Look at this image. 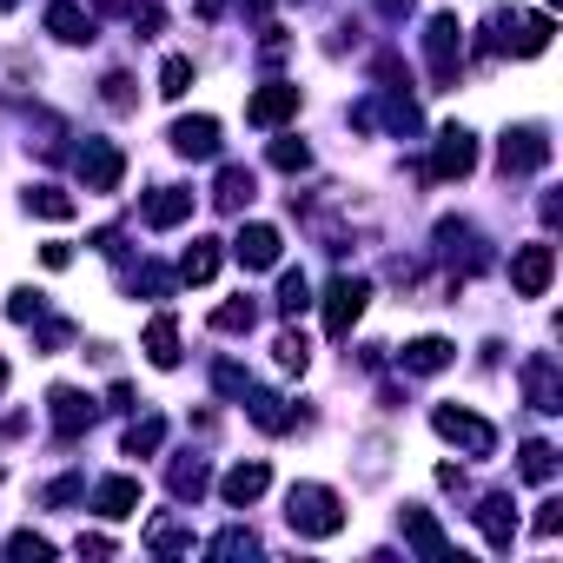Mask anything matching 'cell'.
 <instances>
[{"label": "cell", "instance_id": "cell-21", "mask_svg": "<svg viewBox=\"0 0 563 563\" xmlns=\"http://www.w3.org/2000/svg\"><path fill=\"white\" fill-rule=\"evenodd\" d=\"M265 484H272V471L252 457V464H232V471L219 477V497H225L232 510H245V504H258V497H265Z\"/></svg>", "mask_w": 563, "mask_h": 563}, {"label": "cell", "instance_id": "cell-39", "mask_svg": "<svg viewBox=\"0 0 563 563\" xmlns=\"http://www.w3.org/2000/svg\"><path fill=\"white\" fill-rule=\"evenodd\" d=\"M41 312H47V299H41L34 286H21V292H8V319H14V325H34Z\"/></svg>", "mask_w": 563, "mask_h": 563}, {"label": "cell", "instance_id": "cell-10", "mask_svg": "<svg viewBox=\"0 0 563 563\" xmlns=\"http://www.w3.org/2000/svg\"><path fill=\"white\" fill-rule=\"evenodd\" d=\"M438 252L457 265V278L490 265V245H484V232H477L471 219H438Z\"/></svg>", "mask_w": 563, "mask_h": 563}, {"label": "cell", "instance_id": "cell-2", "mask_svg": "<svg viewBox=\"0 0 563 563\" xmlns=\"http://www.w3.org/2000/svg\"><path fill=\"white\" fill-rule=\"evenodd\" d=\"M556 21L550 14H517V8H497L490 14V54H510V60H537L550 47Z\"/></svg>", "mask_w": 563, "mask_h": 563}, {"label": "cell", "instance_id": "cell-5", "mask_svg": "<svg viewBox=\"0 0 563 563\" xmlns=\"http://www.w3.org/2000/svg\"><path fill=\"white\" fill-rule=\"evenodd\" d=\"M424 60H431L438 87H457V67H464V27H457V14H431L424 21Z\"/></svg>", "mask_w": 563, "mask_h": 563}, {"label": "cell", "instance_id": "cell-44", "mask_svg": "<svg viewBox=\"0 0 563 563\" xmlns=\"http://www.w3.org/2000/svg\"><path fill=\"white\" fill-rule=\"evenodd\" d=\"M212 385H219L225 398H245V385H252V378H245L239 365H219V372H212Z\"/></svg>", "mask_w": 563, "mask_h": 563}, {"label": "cell", "instance_id": "cell-28", "mask_svg": "<svg viewBox=\"0 0 563 563\" xmlns=\"http://www.w3.org/2000/svg\"><path fill=\"white\" fill-rule=\"evenodd\" d=\"M146 550H153V556H186V550H192V530H186L179 517H153V523H146Z\"/></svg>", "mask_w": 563, "mask_h": 563}, {"label": "cell", "instance_id": "cell-48", "mask_svg": "<svg viewBox=\"0 0 563 563\" xmlns=\"http://www.w3.org/2000/svg\"><path fill=\"white\" fill-rule=\"evenodd\" d=\"M537 212H543V225H563V199H556V192H543V206H537Z\"/></svg>", "mask_w": 563, "mask_h": 563}, {"label": "cell", "instance_id": "cell-42", "mask_svg": "<svg viewBox=\"0 0 563 563\" xmlns=\"http://www.w3.org/2000/svg\"><path fill=\"white\" fill-rule=\"evenodd\" d=\"M530 530H537V537H556V530H563V504H556V497H543V504H537V517H530Z\"/></svg>", "mask_w": 563, "mask_h": 563}, {"label": "cell", "instance_id": "cell-7", "mask_svg": "<svg viewBox=\"0 0 563 563\" xmlns=\"http://www.w3.org/2000/svg\"><path fill=\"white\" fill-rule=\"evenodd\" d=\"M74 173H80L87 192H120V179H126V153H120L113 140H87V146L74 153Z\"/></svg>", "mask_w": 563, "mask_h": 563}, {"label": "cell", "instance_id": "cell-25", "mask_svg": "<svg viewBox=\"0 0 563 563\" xmlns=\"http://www.w3.org/2000/svg\"><path fill=\"white\" fill-rule=\"evenodd\" d=\"M93 510L100 517H133L140 510V477H107V484H93Z\"/></svg>", "mask_w": 563, "mask_h": 563}, {"label": "cell", "instance_id": "cell-26", "mask_svg": "<svg viewBox=\"0 0 563 563\" xmlns=\"http://www.w3.org/2000/svg\"><path fill=\"white\" fill-rule=\"evenodd\" d=\"M146 358H153L159 372L179 365V319H173V312H159V319L146 325Z\"/></svg>", "mask_w": 563, "mask_h": 563}, {"label": "cell", "instance_id": "cell-51", "mask_svg": "<svg viewBox=\"0 0 563 563\" xmlns=\"http://www.w3.org/2000/svg\"><path fill=\"white\" fill-rule=\"evenodd\" d=\"M0 8H21V0H0Z\"/></svg>", "mask_w": 563, "mask_h": 563}, {"label": "cell", "instance_id": "cell-41", "mask_svg": "<svg viewBox=\"0 0 563 563\" xmlns=\"http://www.w3.org/2000/svg\"><path fill=\"white\" fill-rule=\"evenodd\" d=\"M100 100H107V107H120V113H126V107H133V100H140V93H133V74H107V80H100Z\"/></svg>", "mask_w": 563, "mask_h": 563}, {"label": "cell", "instance_id": "cell-30", "mask_svg": "<svg viewBox=\"0 0 563 563\" xmlns=\"http://www.w3.org/2000/svg\"><path fill=\"white\" fill-rule=\"evenodd\" d=\"M159 444H166V418H153V411H146V418H133V424H126V457H153Z\"/></svg>", "mask_w": 563, "mask_h": 563}, {"label": "cell", "instance_id": "cell-9", "mask_svg": "<svg viewBox=\"0 0 563 563\" xmlns=\"http://www.w3.org/2000/svg\"><path fill=\"white\" fill-rule=\"evenodd\" d=\"M550 166V140H543V126H517V133H504V146H497V173L504 179H523V173H543Z\"/></svg>", "mask_w": 563, "mask_h": 563}, {"label": "cell", "instance_id": "cell-1", "mask_svg": "<svg viewBox=\"0 0 563 563\" xmlns=\"http://www.w3.org/2000/svg\"><path fill=\"white\" fill-rule=\"evenodd\" d=\"M286 523L299 537H339L345 530V497L332 484H292L286 490Z\"/></svg>", "mask_w": 563, "mask_h": 563}, {"label": "cell", "instance_id": "cell-33", "mask_svg": "<svg viewBox=\"0 0 563 563\" xmlns=\"http://www.w3.org/2000/svg\"><path fill=\"white\" fill-rule=\"evenodd\" d=\"M258 325V306L252 299H225L219 312H212V332H225V339H239V332H252Z\"/></svg>", "mask_w": 563, "mask_h": 563}, {"label": "cell", "instance_id": "cell-50", "mask_svg": "<svg viewBox=\"0 0 563 563\" xmlns=\"http://www.w3.org/2000/svg\"><path fill=\"white\" fill-rule=\"evenodd\" d=\"M0 391H8V358H0Z\"/></svg>", "mask_w": 563, "mask_h": 563}, {"label": "cell", "instance_id": "cell-18", "mask_svg": "<svg viewBox=\"0 0 563 563\" xmlns=\"http://www.w3.org/2000/svg\"><path fill=\"white\" fill-rule=\"evenodd\" d=\"M140 219H146L153 232H173V225L192 219V192H186V186H153L146 206H140Z\"/></svg>", "mask_w": 563, "mask_h": 563}, {"label": "cell", "instance_id": "cell-35", "mask_svg": "<svg viewBox=\"0 0 563 563\" xmlns=\"http://www.w3.org/2000/svg\"><path fill=\"white\" fill-rule=\"evenodd\" d=\"M278 312H286V319L312 312V286H306V272H286V278H278Z\"/></svg>", "mask_w": 563, "mask_h": 563}, {"label": "cell", "instance_id": "cell-31", "mask_svg": "<svg viewBox=\"0 0 563 563\" xmlns=\"http://www.w3.org/2000/svg\"><path fill=\"white\" fill-rule=\"evenodd\" d=\"M517 471H523V484H550V477H556V444L530 438V444H523V457H517Z\"/></svg>", "mask_w": 563, "mask_h": 563}, {"label": "cell", "instance_id": "cell-4", "mask_svg": "<svg viewBox=\"0 0 563 563\" xmlns=\"http://www.w3.org/2000/svg\"><path fill=\"white\" fill-rule=\"evenodd\" d=\"M365 306H372V278L339 272L332 286H325V332H332V339H352V325L365 319Z\"/></svg>", "mask_w": 563, "mask_h": 563}, {"label": "cell", "instance_id": "cell-36", "mask_svg": "<svg viewBox=\"0 0 563 563\" xmlns=\"http://www.w3.org/2000/svg\"><path fill=\"white\" fill-rule=\"evenodd\" d=\"M186 87H192V60H186V54H166V67H159V100H186Z\"/></svg>", "mask_w": 563, "mask_h": 563}, {"label": "cell", "instance_id": "cell-49", "mask_svg": "<svg viewBox=\"0 0 563 563\" xmlns=\"http://www.w3.org/2000/svg\"><path fill=\"white\" fill-rule=\"evenodd\" d=\"M219 8H225V0H199V21H219Z\"/></svg>", "mask_w": 563, "mask_h": 563}, {"label": "cell", "instance_id": "cell-38", "mask_svg": "<svg viewBox=\"0 0 563 563\" xmlns=\"http://www.w3.org/2000/svg\"><path fill=\"white\" fill-rule=\"evenodd\" d=\"M272 166L278 173H306L312 166V146L306 140H272Z\"/></svg>", "mask_w": 563, "mask_h": 563}, {"label": "cell", "instance_id": "cell-46", "mask_svg": "<svg viewBox=\"0 0 563 563\" xmlns=\"http://www.w3.org/2000/svg\"><path fill=\"white\" fill-rule=\"evenodd\" d=\"M74 550H80V556H113V537H100V530H87V537H80Z\"/></svg>", "mask_w": 563, "mask_h": 563}, {"label": "cell", "instance_id": "cell-43", "mask_svg": "<svg viewBox=\"0 0 563 563\" xmlns=\"http://www.w3.org/2000/svg\"><path fill=\"white\" fill-rule=\"evenodd\" d=\"M80 490H87V477H54V484L41 490V504H74Z\"/></svg>", "mask_w": 563, "mask_h": 563}, {"label": "cell", "instance_id": "cell-15", "mask_svg": "<svg viewBox=\"0 0 563 563\" xmlns=\"http://www.w3.org/2000/svg\"><path fill=\"white\" fill-rule=\"evenodd\" d=\"M173 153L179 159H219V120L212 113H192V120H173Z\"/></svg>", "mask_w": 563, "mask_h": 563}, {"label": "cell", "instance_id": "cell-19", "mask_svg": "<svg viewBox=\"0 0 563 563\" xmlns=\"http://www.w3.org/2000/svg\"><path fill=\"white\" fill-rule=\"evenodd\" d=\"M47 34L67 41V47H87V41L100 34V21L80 8V0H47Z\"/></svg>", "mask_w": 563, "mask_h": 563}, {"label": "cell", "instance_id": "cell-12", "mask_svg": "<svg viewBox=\"0 0 563 563\" xmlns=\"http://www.w3.org/2000/svg\"><path fill=\"white\" fill-rule=\"evenodd\" d=\"M477 173V133L471 126H444L431 146V179H471Z\"/></svg>", "mask_w": 563, "mask_h": 563}, {"label": "cell", "instance_id": "cell-32", "mask_svg": "<svg viewBox=\"0 0 563 563\" xmlns=\"http://www.w3.org/2000/svg\"><path fill=\"white\" fill-rule=\"evenodd\" d=\"M272 358H278V372H306L312 365V339L306 332H278L272 339Z\"/></svg>", "mask_w": 563, "mask_h": 563}, {"label": "cell", "instance_id": "cell-6", "mask_svg": "<svg viewBox=\"0 0 563 563\" xmlns=\"http://www.w3.org/2000/svg\"><path fill=\"white\" fill-rule=\"evenodd\" d=\"M550 278H556V245L550 239H530V245L510 252V292L517 299H543Z\"/></svg>", "mask_w": 563, "mask_h": 563}, {"label": "cell", "instance_id": "cell-11", "mask_svg": "<svg viewBox=\"0 0 563 563\" xmlns=\"http://www.w3.org/2000/svg\"><path fill=\"white\" fill-rule=\"evenodd\" d=\"M47 418H54V438H60V444H74L80 431H93L100 405H93L80 385H54V391H47Z\"/></svg>", "mask_w": 563, "mask_h": 563}, {"label": "cell", "instance_id": "cell-13", "mask_svg": "<svg viewBox=\"0 0 563 563\" xmlns=\"http://www.w3.org/2000/svg\"><path fill=\"white\" fill-rule=\"evenodd\" d=\"M278 252H286V239H278V225H265V219L239 225V239H232V258H239L245 272H272Z\"/></svg>", "mask_w": 563, "mask_h": 563}, {"label": "cell", "instance_id": "cell-3", "mask_svg": "<svg viewBox=\"0 0 563 563\" xmlns=\"http://www.w3.org/2000/svg\"><path fill=\"white\" fill-rule=\"evenodd\" d=\"M431 431H438L444 444H457L464 457H490V451H497L490 418H477V411H464V405H438V411H431Z\"/></svg>", "mask_w": 563, "mask_h": 563}, {"label": "cell", "instance_id": "cell-16", "mask_svg": "<svg viewBox=\"0 0 563 563\" xmlns=\"http://www.w3.org/2000/svg\"><path fill=\"white\" fill-rule=\"evenodd\" d=\"M477 530H484V543L490 550H510V537H517V504H510V490H490V497H477Z\"/></svg>", "mask_w": 563, "mask_h": 563}, {"label": "cell", "instance_id": "cell-34", "mask_svg": "<svg viewBox=\"0 0 563 563\" xmlns=\"http://www.w3.org/2000/svg\"><path fill=\"white\" fill-rule=\"evenodd\" d=\"M258 550H265V543H258L245 523H232V530H219V537L206 543V556H258Z\"/></svg>", "mask_w": 563, "mask_h": 563}, {"label": "cell", "instance_id": "cell-22", "mask_svg": "<svg viewBox=\"0 0 563 563\" xmlns=\"http://www.w3.org/2000/svg\"><path fill=\"white\" fill-rule=\"evenodd\" d=\"M252 199H258V173H252V166H219L212 206H219V212H245Z\"/></svg>", "mask_w": 563, "mask_h": 563}, {"label": "cell", "instance_id": "cell-45", "mask_svg": "<svg viewBox=\"0 0 563 563\" xmlns=\"http://www.w3.org/2000/svg\"><path fill=\"white\" fill-rule=\"evenodd\" d=\"M41 265H47V272H67V265H74V245H60V239L41 245Z\"/></svg>", "mask_w": 563, "mask_h": 563}, {"label": "cell", "instance_id": "cell-17", "mask_svg": "<svg viewBox=\"0 0 563 563\" xmlns=\"http://www.w3.org/2000/svg\"><path fill=\"white\" fill-rule=\"evenodd\" d=\"M398 523H405V543H411L418 556H431V563H451V556H457V550H451V537L438 530V517H431V510L405 504V517H398Z\"/></svg>", "mask_w": 563, "mask_h": 563}, {"label": "cell", "instance_id": "cell-8", "mask_svg": "<svg viewBox=\"0 0 563 563\" xmlns=\"http://www.w3.org/2000/svg\"><path fill=\"white\" fill-rule=\"evenodd\" d=\"M517 385H523V405H530V411H543V418L563 411V372H556L550 352H530L523 372H517Z\"/></svg>", "mask_w": 563, "mask_h": 563}, {"label": "cell", "instance_id": "cell-24", "mask_svg": "<svg viewBox=\"0 0 563 563\" xmlns=\"http://www.w3.org/2000/svg\"><path fill=\"white\" fill-rule=\"evenodd\" d=\"M206 484H212L206 457H192V451H186V457H173V464H166V490H173L179 504H199V497H206Z\"/></svg>", "mask_w": 563, "mask_h": 563}, {"label": "cell", "instance_id": "cell-27", "mask_svg": "<svg viewBox=\"0 0 563 563\" xmlns=\"http://www.w3.org/2000/svg\"><path fill=\"white\" fill-rule=\"evenodd\" d=\"M212 272H219V239H192L179 252V278L186 286H212Z\"/></svg>", "mask_w": 563, "mask_h": 563}, {"label": "cell", "instance_id": "cell-37", "mask_svg": "<svg viewBox=\"0 0 563 563\" xmlns=\"http://www.w3.org/2000/svg\"><path fill=\"white\" fill-rule=\"evenodd\" d=\"M126 286H133V292L166 299V292H173V272H166V265H153V258H140V272H126Z\"/></svg>", "mask_w": 563, "mask_h": 563}, {"label": "cell", "instance_id": "cell-29", "mask_svg": "<svg viewBox=\"0 0 563 563\" xmlns=\"http://www.w3.org/2000/svg\"><path fill=\"white\" fill-rule=\"evenodd\" d=\"M27 212H41V219H54V225H60V219H74V212H80V199H74V192H60V186H34V192H27Z\"/></svg>", "mask_w": 563, "mask_h": 563}, {"label": "cell", "instance_id": "cell-20", "mask_svg": "<svg viewBox=\"0 0 563 563\" xmlns=\"http://www.w3.org/2000/svg\"><path fill=\"white\" fill-rule=\"evenodd\" d=\"M451 358H457V345H451V339H438V332H424V339H411V345L398 352V365H405L411 378H438Z\"/></svg>", "mask_w": 563, "mask_h": 563}, {"label": "cell", "instance_id": "cell-14", "mask_svg": "<svg viewBox=\"0 0 563 563\" xmlns=\"http://www.w3.org/2000/svg\"><path fill=\"white\" fill-rule=\"evenodd\" d=\"M299 100H306V93H299L292 80H265V87L245 100V120H252V126H286V120L299 113Z\"/></svg>", "mask_w": 563, "mask_h": 563}, {"label": "cell", "instance_id": "cell-40", "mask_svg": "<svg viewBox=\"0 0 563 563\" xmlns=\"http://www.w3.org/2000/svg\"><path fill=\"white\" fill-rule=\"evenodd\" d=\"M8 556H21V563H47L54 543H47L41 530H21V537H8Z\"/></svg>", "mask_w": 563, "mask_h": 563}, {"label": "cell", "instance_id": "cell-47", "mask_svg": "<svg viewBox=\"0 0 563 563\" xmlns=\"http://www.w3.org/2000/svg\"><path fill=\"white\" fill-rule=\"evenodd\" d=\"M107 405H113V411H140V398H133V385H113V391H107Z\"/></svg>", "mask_w": 563, "mask_h": 563}, {"label": "cell", "instance_id": "cell-23", "mask_svg": "<svg viewBox=\"0 0 563 563\" xmlns=\"http://www.w3.org/2000/svg\"><path fill=\"white\" fill-rule=\"evenodd\" d=\"M245 398H252V405H245V411H252V424H258V431H272V438H286V431L299 424V411L278 398V391H252V385H245Z\"/></svg>", "mask_w": 563, "mask_h": 563}]
</instances>
